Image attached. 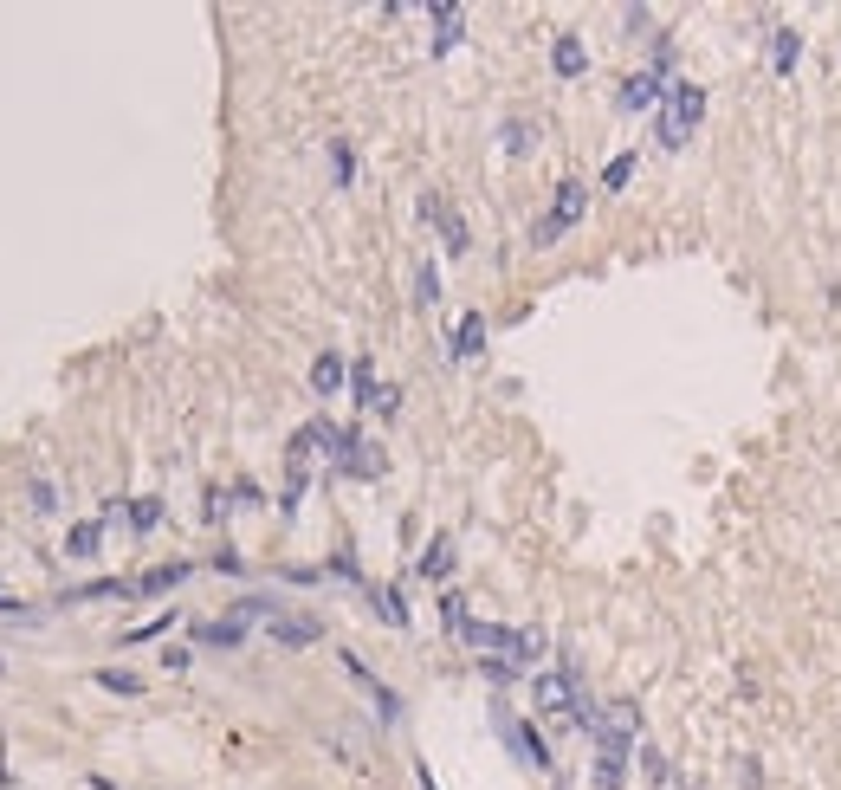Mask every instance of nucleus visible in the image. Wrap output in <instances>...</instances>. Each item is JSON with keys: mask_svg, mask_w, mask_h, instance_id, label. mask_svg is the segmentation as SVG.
Masks as SVG:
<instances>
[{"mask_svg": "<svg viewBox=\"0 0 841 790\" xmlns=\"http://www.w3.org/2000/svg\"><path fill=\"white\" fill-rule=\"evenodd\" d=\"M699 111H706V91H699V85H673V91H667V111H660V143L680 149L686 136H693Z\"/></svg>", "mask_w": 841, "mask_h": 790, "instance_id": "nucleus-1", "label": "nucleus"}, {"mask_svg": "<svg viewBox=\"0 0 841 790\" xmlns=\"http://www.w3.org/2000/svg\"><path fill=\"white\" fill-rule=\"evenodd\" d=\"M98 538H104V525H98V519H85V525H72L65 551H72V557H98Z\"/></svg>", "mask_w": 841, "mask_h": 790, "instance_id": "nucleus-15", "label": "nucleus"}, {"mask_svg": "<svg viewBox=\"0 0 841 790\" xmlns=\"http://www.w3.org/2000/svg\"><path fill=\"white\" fill-rule=\"evenodd\" d=\"M0 603H7V596H0Z\"/></svg>", "mask_w": 841, "mask_h": 790, "instance_id": "nucleus-26", "label": "nucleus"}, {"mask_svg": "<svg viewBox=\"0 0 841 790\" xmlns=\"http://www.w3.org/2000/svg\"><path fill=\"white\" fill-rule=\"evenodd\" d=\"M583 208H589V182H563V188H557V208H550L544 221L531 227V240H537V247H550V240H563V234H570L576 221H583Z\"/></svg>", "mask_w": 841, "mask_h": 790, "instance_id": "nucleus-2", "label": "nucleus"}, {"mask_svg": "<svg viewBox=\"0 0 841 790\" xmlns=\"http://www.w3.org/2000/svg\"><path fill=\"white\" fill-rule=\"evenodd\" d=\"M330 169H337V182H350V175H356V156H350V143H330Z\"/></svg>", "mask_w": 841, "mask_h": 790, "instance_id": "nucleus-21", "label": "nucleus"}, {"mask_svg": "<svg viewBox=\"0 0 841 790\" xmlns=\"http://www.w3.org/2000/svg\"><path fill=\"white\" fill-rule=\"evenodd\" d=\"M466 33V13L460 7H434V52H453Z\"/></svg>", "mask_w": 841, "mask_h": 790, "instance_id": "nucleus-9", "label": "nucleus"}, {"mask_svg": "<svg viewBox=\"0 0 841 790\" xmlns=\"http://www.w3.org/2000/svg\"><path fill=\"white\" fill-rule=\"evenodd\" d=\"M350 383H356L350 395H356V402H363V408H382V402H389V395L376 389V370H369V363H356V370H350Z\"/></svg>", "mask_w": 841, "mask_h": 790, "instance_id": "nucleus-14", "label": "nucleus"}, {"mask_svg": "<svg viewBox=\"0 0 841 790\" xmlns=\"http://www.w3.org/2000/svg\"><path fill=\"white\" fill-rule=\"evenodd\" d=\"M162 519V506H156V499H143V506H130V525L136 531H143V525H156Z\"/></svg>", "mask_w": 841, "mask_h": 790, "instance_id": "nucleus-22", "label": "nucleus"}, {"mask_svg": "<svg viewBox=\"0 0 841 790\" xmlns=\"http://www.w3.org/2000/svg\"><path fill=\"white\" fill-rule=\"evenodd\" d=\"M641 771H647V778L660 784V778H667V758H660V752H641Z\"/></svg>", "mask_w": 841, "mask_h": 790, "instance_id": "nucleus-25", "label": "nucleus"}, {"mask_svg": "<svg viewBox=\"0 0 841 790\" xmlns=\"http://www.w3.org/2000/svg\"><path fill=\"white\" fill-rule=\"evenodd\" d=\"M550 65H557L563 78H583V65H589L583 39H576V33H557V46H550Z\"/></svg>", "mask_w": 841, "mask_h": 790, "instance_id": "nucleus-7", "label": "nucleus"}, {"mask_svg": "<svg viewBox=\"0 0 841 790\" xmlns=\"http://www.w3.org/2000/svg\"><path fill=\"white\" fill-rule=\"evenodd\" d=\"M317 635H324V622H317V616H292V609L272 616V642H279V648H311Z\"/></svg>", "mask_w": 841, "mask_h": 790, "instance_id": "nucleus-3", "label": "nucleus"}, {"mask_svg": "<svg viewBox=\"0 0 841 790\" xmlns=\"http://www.w3.org/2000/svg\"><path fill=\"white\" fill-rule=\"evenodd\" d=\"M628 175H634V156H615L609 169H602V188H628Z\"/></svg>", "mask_w": 841, "mask_h": 790, "instance_id": "nucleus-20", "label": "nucleus"}, {"mask_svg": "<svg viewBox=\"0 0 841 790\" xmlns=\"http://www.w3.org/2000/svg\"><path fill=\"white\" fill-rule=\"evenodd\" d=\"M479 344H486V318L473 311V318H460V337H453V350H460V357H473Z\"/></svg>", "mask_w": 841, "mask_h": 790, "instance_id": "nucleus-16", "label": "nucleus"}, {"mask_svg": "<svg viewBox=\"0 0 841 790\" xmlns=\"http://www.w3.org/2000/svg\"><path fill=\"white\" fill-rule=\"evenodd\" d=\"M376 616H382V622H395V629H402V622H408L402 596H395V590H376Z\"/></svg>", "mask_w": 841, "mask_h": 790, "instance_id": "nucleus-19", "label": "nucleus"}, {"mask_svg": "<svg viewBox=\"0 0 841 790\" xmlns=\"http://www.w3.org/2000/svg\"><path fill=\"white\" fill-rule=\"evenodd\" d=\"M98 687H110V693H143V680H136L130 667H104V674H98Z\"/></svg>", "mask_w": 841, "mask_h": 790, "instance_id": "nucleus-17", "label": "nucleus"}, {"mask_svg": "<svg viewBox=\"0 0 841 790\" xmlns=\"http://www.w3.org/2000/svg\"><path fill=\"white\" fill-rule=\"evenodd\" d=\"M537 706H544V713H576L570 674H537Z\"/></svg>", "mask_w": 841, "mask_h": 790, "instance_id": "nucleus-5", "label": "nucleus"}, {"mask_svg": "<svg viewBox=\"0 0 841 790\" xmlns=\"http://www.w3.org/2000/svg\"><path fill=\"white\" fill-rule=\"evenodd\" d=\"M421 570H427V577H447V570H453V551H447V538H434V551L421 557Z\"/></svg>", "mask_w": 841, "mask_h": 790, "instance_id": "nucleus-18", "label": "nucleus"}, {"mask_svg": "<svg viewBox=\"0 0 841 790\" xmlns=\"http://www.w3.org/2000/svg\"><path fill=\"white\" fill-rule=\"evenodd\" d=\"M162 629H169V616H156V622H143V629H130V635H123V642L136 648V642H149V635H162Z\"/></svg>", "mask_w": 841, "mask_h": 790, "instance_id": "nucleus-23", "label": "nucleus"}, {"mask_svg": "<svg viewBox=\"0 0 841 790\" xmlns=\"http://www.w3.org/2000/svg\"><path fill=\"white\" fill-rule=\"evenodd\" d=\"M796 52H803L796 26H777V39H770V65H777V72H790V65H796Z\"/></svg>", "mask_w": 841, "mask_h": 790, "instance_id": "nucleus-13", "label": "nucleus"}, {"mask_svg": "<svg viewBox=\"0 0 841 790\" xmlns=\"http://www.w3.org/2000/svg\"><path fill=\"white\" fill-rule=\"evenodd\" d=\"M175 583H188V564H156L136 577V596H156V590H175Z\"/></svg>", "mask_w": 841, "mask_h": 790, "instance_id": "nucleus-10", "label": "nucleus"}, {"mask_svg": "<svg viewBox=\"0 0 841 790\" xmlns=\"http://www.w3.org/2000/svg\"><path fill=\"white\" fill-rule=\"evenodd\" d=\"M201 648H240L246 642V616H227V622H201L195 629Z\"/></svg>", "mask_w": 841, "mask_h": 790, "instance_id": "nucleus-6", "label": "nucleus"}, {"mask_svg": "<svg viewBox=\"0 0 841 790\" xmlns=\"http://www.w3.org/2000/svg\"><path fill=\"white\" fill-rule=\"evenodd\" d=\"M505 732H512V745H518V758H525V765H537L544 771L550 765V752H544V739H537L531 726H518V719H505Z\"/></svg>", "mask_w": 841, "mask_h": 790, "instance_id": "nucleus-11", "label": "nucleus"}, {"mask_svg": "<svg viewBox=\"0 0 841 790\" xmlns=\"http://www.w3.org/2000/svg\"><path fill=\"white\" fill-rule=\"evenodd\" d=\"M427 214L440 221V240H447V253H466V227H460V214H447L434 195H427Z\"/></svg>", "mask_w": 841, "mask_h": 790, "instance_id": "nucleus-12", "label": "nucleus"}, {"mask_svg": "<svg viewBox=\"0 0 841 790\" xmlns=\"http://www.w3.org/2000/svg\"><path fill=\"white\" fill-rule=\"evenodd\" d=\"M343 376H350V370H343V357H337V350H324V357L311 363V395H337Z\"/></svg>", "mask_w": 841, "mask_h": 790, "instance_id": "nucleus-8", "label": "nucleus"}, {"mask_svg": "<svg viewBox=\"0 0 841 790\" xmlns=\"http://www.w3.org/2000/svg\"><path fill=\"white\" fill-rule=\"evenodd\" d=\"M434 298H440V272L421 266V305H434Z\"/></svg>", "mask_w": 841, "mask_h": 790, "instance_id": "nucleus-24", "label": "nucleus"}, {"mask_svg": "<svg viewBox=\"0 0 841 790\" xmlns=\"http://www.w3.org/2000/svg\"><path fill=\"white\" fill-rule=\"evenodd\" d=\"M667 78H660V72H634L628 78V85H622V104H628V111H654V104H667Z\"/></svg>", "mask_w": 841, "mask_h": 790, "instance_id": "nucleus-4", "label": "nucleus"}]
</instances>
